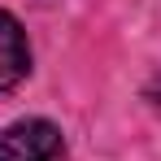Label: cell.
I'll use <instances>...</instances> for the list:
<instances>
[{"mask_svg":"<svg viewBox=\"0 0 161 161\" xmlns=\"http://www.w3.org/2000/svg\"><path fill=\"white\" fill-rule=\"evenodd\" d=\"M61 148V131L44 118H26L0 131V161H53Z\"/></svg>","mask_w":161,"mask_h":161,"instance_id":"1","label":"cell"},{"mask_svg":"<svg viewBox=\"0 0 161 161\" xmlns=\"http://www.w3.org/2000/svg\"><path fill=\"white\" fill-rule=\"evenodd\" d=\"M31 70V48H26V35L18 26L13 13L0 9V92H9L13 83H22V74Z\"/></svg>","mask_w":161,"mask_h":161,"instance_id":"2","label":"cell"}]
</instances>
